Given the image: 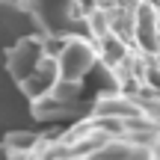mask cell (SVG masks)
Wrapping results in <instances>:
<instances>
[{"label": "cell", "instance_id": "1", "mask_svg": "<svg viewBox=\"0 0 160 160\" xmlns=\"http://www.w3.org/2000/svg\"><path fill=\"white\" fill-rule=\"evenodd\" d=\"M89 62H92L89 45H71V48H65V53H62V74L71 80V77L83 74V71L89 68Z\"/></svg>", "mask_w": 160, "mask_h": 160}]
</instances>
